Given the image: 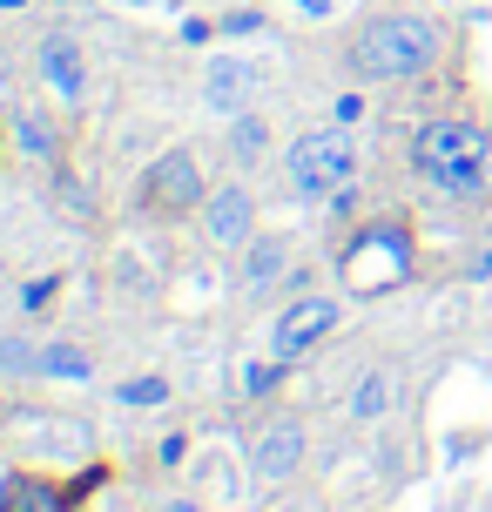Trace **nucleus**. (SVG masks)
<instances>
[{"instance_id":"2eb2a0df","label":"nucleus","mask_w":492,"mask_h":512,"mask_svg":"<svg viewBox=\"0 0 492 512\" xmlns=\"http://www.w3.org/2000/svg\"><path fill=\"white\" fill-rule=\"evenodd\" d=\"M14 142H21V155H54V128L41 115H21L14 122Z\"/></svg>"},{"instance_id":"7ed1b4c3","label":"nucleus","mask_w":492,"mask_h":512,"mask_svg":"<svg viewBox=\"0 0 492 512\" xmlns=\"http://www.w3.org/2000/svg\"><path fill=\"white\" fill-rule=\"evenodd\" d=\"M203 203V169H196V155L189 149H169L149 162V176H142V209H156V216H182V209Z\"/></svg>"},{"instance_id":"9d476101","label":"nucleus","mask_w":492,"mask_h":512,"mask_svg":"<svg viewBox=\"0 0 492 512\" xmlns=\"http://www.w3.org/2000/svg\"><path fill=\"white\" fill-rule=\"evenodd\" d=\"M0 512H68V492L34 479V472H7L0 479Z\"/></svg>"},{"instance_id":"4468645a","label":"nucleus","mask_w":492,"mask_h":512,"mask_svg":"<svg viewBox=\"0 0 492 512\" xmlns=\"http://www.w3.org/2000/svg\"><path fill=\"white\" fill-rule=\"evenodd\" d=\"M432 182H439L445 196H479V182H486V162H452V169H439Z\"/></svg>"},{"instance_id":"aec40b11","label":"nucleus","mask_w":492,"mask_h":512,"mask_svg":"<svg viewBox=\"0 0 492 512\" xmlns=\"http://www.w3.org/2000/svg\"><path fill=\"white\" fill-rule=\"evenodd\" d=\"M290 7H304V14H331V0H290Z\"/></svg>"},{"instance_id":"6ab92c4d","label":"nucleus","mask_w":492,"mask_h":512,"mask_svg":"<svg viewBox=\"0 0 492 512\" xmlns=\"http://www.w3.org/2000/svg\"><path fill=\"white\" fill-rule=\"evenodd\" d=\"M48 304H54V283H48V277L21 283V310H48Z\"/></svg>"},{"instance_id":"20e7f679","label":"nucleus","mask_w":492,"mask_h":512,"mask_svg":"<svg viewBox=\"0 0 492 512\" xmlns=\"http://www.w3.org/2000/svg\"><path fill=\"white\" fill-rule=\"evenodd\" d=\"M412 155H418L425 176H439V169H452V162H486L492 135L479 122H425L418 142H412Z\"/></svg>"},{"instance_id":"423d86ee","label":"nucleus","mask_w":492,"mask_h":512,"mask_svg":"<svg viewBox=\"0 0 492 512\" xmlns=\"http://www.w3.org/2000/svg\"><path fill=\"white\" fill-rule=\"evenodd\" d=\"M257 236V203H250V189H216L209 196V243H223V250H236V243H250Z\"/></svg>"},{"instance_id":"f3484780","label":"nucleus","mask_w":492,"mask_h":512,"mask_svg":"<svg viewBox=\"0 0 492 512\" xmlns=\"http://www.w3.org/2000/svg\"><path fill=\"white\" fill-rule=\"evenodd\" d=\"M351 411H358V418H385V411H391V384L385 378H364L358 398H351Z\"/></svg>"},{"instance_id":"ddd939ff","label":"nucleus","mask_w":492,"mask_h":512,"mask_svg":"<svg viewBox=\"0 0 492 512\" xmlns=\"http://www.w3.org/2000/svg\"><path fill=\"white\" fill-rule=\"evenodd\" d=\"M230 149L243 155V162H257V155L270 149V128H263V115H236V128H230Z\"/></svg>"},{"instance_id":"4be33fe9","label":"nucleus","mask_w":492,"mask_h":512,"mask_svg":"<svg viewBox=\"0 0 492 512\" xmlns=\"http://www.w3.org/2000/svg\"><path fill=\"white\" fill-rule=\"evenodd\" d=\"M0 88H7V54H0Z\"/></svg>"},{"instance_id":"9b49d317","label":"nucleus","mask_w":492,"mask_h":512,"mask_svg":"<svg viewBox=\"0 0 492 512\" xmlns=\"http://www.w3.org/2000/svg\"><path fill=\"white\" fill-rule=\"evenodd\" d=\"M41 378H95V364H88V351H75V344H41Z\"/></svg>"},{"instance_id":"f257e3e1","label":"nucleus","mask_w":492,"mask_h":512,"mask_svg":"<svg viewBox=\"0 0 492 512\" xmlns=\"http://www.w3.org/2000/svg\"><path fill=\"white\" fill-rule=\"evenodd\" d=\"M432 54H439V34L432 21H418V14H385V21H371L351 41V68L364 81H412L432 68Z\"/></svg>"},{"instance_id":"412c9836","label":"nucleus","mask_w":492,"mask_h":512,"mask_svg":"<svg viewBox=\"0 0 492 512\" xmlns=\"http://www.w3.org/2000/svg\"><path fill=\"white\" fill-rule=\"evenodd\" d=\"M162 512H196V506H182V499H176V506H162Z\"/></svg>"},{"instance_id":"a211bd4d","label":"nucleus","mask_w":492,"mask_h":512,"mask_svg":"<svg viewBox=\"0 0 492 512\" xmlns=\"http://www.w3.org/2000/svg\"><path fill=\"white\" fill-rule=\"evenodd\" d=\"M0 371H41V351H27V344H0Z\"/></svg>"},{"instance_id":"f03ea898","label":"nucleus","mask_w":492,"mask_h":512,"mask_svg":"<svg viewBox=\"0 0 492 512\" xmlns=\"http://www.w3.org/2000/svg\"><path fill=\"white\" fill-rule=\"evenodd\" d=\"M284 169L297 196H337L358 169V142H351V128H311L304 142H290Z\"/></svg>"},{"instance_id":"1a4fd4ad","label":"nucleus","mask_w":492,"mask_h":512,"mask_svg":"<svg viewBox=\"0 0 492 512\" xmlns=\"http://www.w3.org/2000/svg\"><path fill=\"white\" fill-rule=\"evenodd\" d=\"M41 75H48V88H54V95H68V102L81 95V81H88V68H81L75 34H48V41H41Z\"/></svg>"},{"instance_id":"dca6fc26","label":"nucleus","mask_w":492,"mask_h":512,"mask_svg":"<svg viewBox=\"0 0 492 512\" xmlns=\"http://www.w3.org/2000/svg\"><path fill=\"white\" fill-rule=\"evenodd\" d=\"M115 398H122V405H135V411H149V405H169V384H162V378H129Z\"/></svg>"},{"instance_id":"6e6552de","label":"nucleus","mask_w":492,"mask_h":512,"mask_svg":"<svg viewBox=\"0 0 492 512\" xmlns=\"http://www.w3.org/2000/svg\"><path fill=\"white\" fill-rule=\"evenodd\" d=\"M250 465H257V479H270V486H277V479H290V472H297V465H304V425H270V432L257 438V452H250Z\"/></svg>"},{"instance_id":"39448f33","label":"nucleus","mask_w":492,"mask_h":512,"mask_svg":"<svg viewBox=\"0 0 492 512\" xmlns=\"http://www.w3.org/2000/svg\"><path fill=\"white\" fill-rule=\"evenodd\" d=\"M337 324V304L331 297H297V304L277 317V331H270V351H277V364H290V358H304L317 337Z\"/></svg>"},{"instance_id":"0eeeda50","label":"nucleus","mask_w":492,"mask_h":512,"mask_svg":"<svg viewBox=\"0 0 492 512\" xmlns=\"http://www.w3.org/2000/svg\"><path fill=\"white\" fill-rule=\"evenodd\" d=\"M250 88H257V68H250V61H236V54H216V61H209L203 102L216 108V115H243V102H250Z\"/></svg>"},{"instance_id":"f8f14e48","label":"nucleus","mask_w":492,"mask_h":512,"mask_svg":"<svg viewBox=\"0 0 492 512\" xmlns=\"http://www.w3.org/2000/svg\"><path fill=\"white\" fill-rule=\"evenodd\" d=\"M277 270H284V243H277V236L250 243V263H243V277L257 283V290H270V283H277Z\"/></svg>"}]
</instances>
